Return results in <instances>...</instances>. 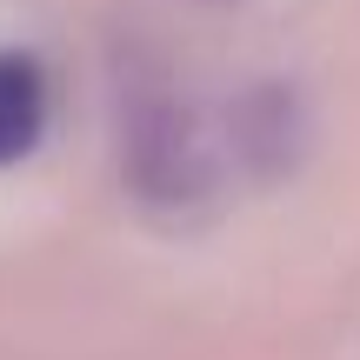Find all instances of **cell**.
Masks as SVG:
<instances>
[{"mask_svg": "<svg viewBox=\"0 0 360 360\" xmlns=\"http://www.w3.org/2000/svg\"><path fill=\"white\" fill-rule=\"evenodd\" d=\"M227 141L247 174H287L300 160V101L287 87H254L227 114Z\"/></svg>", "mask_w": 360, "mask_h": 360, "instance_id": "obj_2", "label": "cell"}, {"mask_svg": "<svg viewBox=\"0 0 360 360\" xmlns=\"http://www.w3.org/2000/svg\"><path fill=\"white\" fill-rule=\"evenodd\" d=\"M120 160H127V180L147 193V200H200L214 187V147H207L200 120L187 114L167 94H141L127 101V120H120Z\"/></svg>", "mask_w": 360, "mask_h": 360, "instance_id": "obj_1", "label": "cell"}, {"mask_svg": "<svg viewBox=\"0 0 360 360\" xmlns=\"http://www.w3.org/2000/svg\"><path fill=\"white\" fill-rule=\"evenodd\" d=\"M47 127V74L34 53H0V167L34 154Z\"/></svg>", "mask_w": 360, "mask_h": 360, "instance_id": "obj_3", "label": "cell"}]
</instances>
